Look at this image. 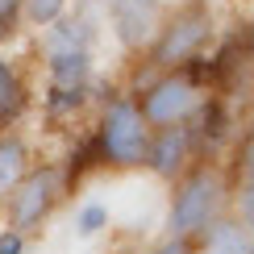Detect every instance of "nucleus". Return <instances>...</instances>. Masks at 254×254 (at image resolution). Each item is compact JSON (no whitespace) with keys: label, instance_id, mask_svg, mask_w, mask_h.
Listing matches in <instances>:
<instances>
[{"label":"nucleus","instance_id":"nucleus-2","mask_svg":"<svg viewBox=\"0 0 254 254\" xmlns=\"http://www.w3.org/2000/svg\"><path fill=\"white\" fill-rule=\"evenodd\" d=\"M100 146L109 154V163L117 167H142L146 163V146H150V125L142 121V113L129 100H113L104 109L100 121Z\"/></svg>","mask_w":254,"mask_h":254},{"label":"nucleus","instance_id":"nucleus-8","mask_svg":"<svg viewBox=\"0 0 254 254\" xmlns=\"http://www.w3.org/2000/svg\"><path fill=\"white\" fill-rule=\"evenodd\" d=\"M88 75H92L88 50H50V83H55V92L83 96L88 92Z\"/></svg>","mask_w":254,"mask_h":254},{"label":"nucleus","instance_id":"nucleus-9","mask_svg":"<svg viewBox=\"0 0 254 254\" xmlns=\"http://www.w3.org/2000/svg\"><path fill=\"white\" fill-rule=\"evenodd\" d=\"M25 171H29V146L21 137L4 133L0 137V196L13 192L21 179H25Z\"/></svg>","mask_w":254,"mask_h":254},{"label":"nucleus","instance_id":"nucleus-15","mask_svg":"<svg viewBox=\"0 0 254 254\" xmlns=\"http://www.w3.org/2000/svg\"><path fill=\"white\" fill-rule=\"evenodd\" d=\"M21 250H25V238H21V234H13V229H8V234L0 238V254H21Z\"/></svg>","mask_w":254,"mask_h":254},{"label":"nucleus","instance_id":"nucleus-3","mask_svg":"<svg viewBox=\"0 0 254 254\" xmlns=\"http://www.w3.org/2000/svg\"><path fill=\"white\" fill-rule=\"evenodd\" d=\"M63 196V171L59 167H29L25 179L8 192V217H13V234L25 238V229H34L38 221L59 204Z\"/></svg>","mask_w":254,"mask_h":254},{"label":"nucleus","instance_id":"nucleus-4","mask_svg":"<svg viewBox=\"0 0 254 254\" xmlns=\"http://www.w3.org/2000/svg\"><path fill=\"white\" fill-rule=\"evenodd\" d=\"M208 42V17L204 8H179L171 21L158 25V34L150 42V63L154 67H179L192 63Z\"/></svg>","mask_w":254,"mask_h":254},{"label":"nucleus","instance_id":"nucleus-14","mask_svg":"<svg viewBox=\"0 0 254 254\" xmlns=\"http://www.w3.org/2000/svg\"><path fill=\"white\" fill-rule=\"evenodd\" d=\"M17 17H21V0H0V38L17 25Z\"/></svg>","mask_w":254,"mask_h":254},{"label":"nucleus","instance_id":"nucleus-6","mask_svg":"<svg viewBox=\"0 0 254 254\" xmlns=\"http://www.w3.org/2000/svg\"><path fill=\"white\" fill-rule=\"evenodd\" d=\"M192 163V129L171 125V129H154L150 146H146V167L158 171L163 179L184 175V167Z\"/></svg>","mask_w":254,"mask_h":254},{"label":"nucleus","instance_id":"nucleus-5","mask_svg":"<svg viewBox=\"0 0 254 254\" xmlns=\"http://www.w3.org/2000/svg\"><path fill=\"white\" fill-rule=\"evenodd\" d=\"M196 109V83L184 79V75H167L146 88L142 96V121L150 129H171V125H184Z\"/></svg>","mask_w":254,"mask_h":254},{"label":"nucleus","instance_id":"nucleus-11","mask_svg":"<svg viewBox=\"0 0 254 254\" xmlns=\"http://www.w3.org/2000/svg\"><path fill=\"white\" fill-rule=\"evenodd\" d=\"M21 13L34 21V25H55L67 13V0H21Z\"/></svg>","mask_w":254,"mask_h":254},{"label":"nucleus","instance_id":"nucleus-13","mask_svg":"<svg viewBox=\"0 0 254 254\" xmlns=\"http://www.w3.org/2000/svg\"><path fill=\"white\" fill-rule=\"evenodd\" d=\"M17 75H13V71H8V63H0V113H8V109H13V104H17Z\"/></svg>","mask_w":254,"mask_h":254},{"label":"nucleus","instance_id":"nucleus-10","mask_svg":"<svg viewBox=\"0 0 254 254\" xmlns=\"http://www.w3.org/2000/svg\"><path fill=\"white\" fill-rule=\"evenodd\" d=\"M208 254H250V234H246L242 225H229V221H221V225H213Z\"/></svg>","mask_w":254,"mask_h":254},{"label":"nucleus","instance_id":"nucleus-7","mask_svg":"<svg viewBox=\"0 0 254 254\" xmlns=\"http://www.w3.org/2000/svg\"><path fill=\"white\" fill-rule=\"evenodd\" d=\"M113 25L125 46H150L158 34V0H113Z\"/></svg>","mask_w":254,"mask_h":254},{"label":"nucleus","instance_id":"nucleus-16","mask_svg":"<svg viewBox=\"0 0 254 254\" xmlns=\"http://www.w3.org/2000/svg\"><path fill=\"white\" fill-rule=\"evenodd\" d=\"M154 254H192V250H188V242H179V238H171V242H167V246H158Z\"/></svg>","mask_w":254,"mask_h":254},{"label":"nucleus","instance_id":"nucleus-1","mask_svg":"<svg viewBox=\"0 0 254 254\" xmlns=\"http://www.w3.org/2000/svg\"><path fill=\"white\" fill-rule=\"evenodd\" d=\"M221 204H225V184H221V175L208 171V167L192 171V179H184L175 200H171V217H167L171 238L184 242V238L200 234V229H208L217 221Z\"/></svg>","mask_w":254,"mask_h":254},{"label":"nucleus","instance_id":"nucleus-12","mask_svg":"<svg viewBox=\"0 0 254 254\" xmlns=\"http://www.w3.org/2000/svg\"><path fill=\"white\" fill-rule=\"evenodd\" d=\"M104 225H109V208H104L100 200H92V204L79 208V217H75V234L79 238H96Z\"/></svg>","mask_w":254,"mask_h":254}]
</instances>
